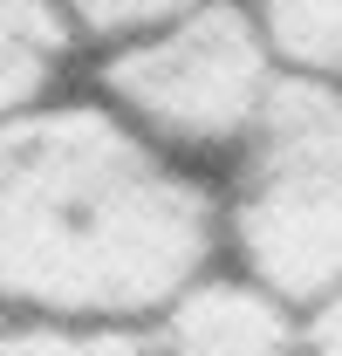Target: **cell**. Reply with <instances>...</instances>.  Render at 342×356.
I'll use <instances>...</instances> for the list:
<instances>
[{
	"label": "cell",
	"instance_id": "1",
	"mask_svg": "<svg viewBox=\"0 0 342 356\" xmlns=\"http://www.w3.org/2000/svg\"><path fill=\"white\" fill-rule=\"evenodd\" d=\"M226 261V192L96 103L0 124V302L28 329L144 336Z\"/></svg>",
	"mask_w": 342,
	"mask_h": 356
},
{
	"label": "cell",
	"instance_id": "2",
	"mask_svg": "<svg viewBox=\"0 0 342 356\" xmlns=\"http://www.w3.org/2000/svg\"><path fill=\"white\" fill-rule=\"evenodd\" d=\"M96 96L158 151L233 172L281 96V69L260 48L247 0H206L165 28L103 42Z\"/></svg>",
	"mask_w": 342,
	"mask_h": 356
},
{
	"label": "cell",
	"instance_id": "3",
	"mask_svg": "<svg viewBox=\"0 0 342 356\" xmlns=\"http://www.w3.org/2000/svg\"><path fill=\"white\" fill-rule=\"evenodd\" d=\"M226 261L322 309L342 295V89L281 83L267 124L226 172Z\"/></svg>",
	"mask_w": 342,
	"mask_h": 356
},
{
	"label": "cell",
	"instance_id": "4",
	"mask_svg": "<svg viewBox=\"0 0 342 356\" xmlns=\"http://www.w3.org/2000/svg\"><path fill=\"white\" fill-rule=\"evenodd\" d=\"M144 356H308V309L219 261L144 329Z\"/></svg>",
	"mask_w": 342,
	"mask_h": 356
},
{
	"label": "cell",
	"instance_id": "5",
	"mask_svg": "<svg viewBox=\"0 0 342 356\" xmlns=\"http://www.w3.org/2000/svg\"><path fill=\"white\" fill-rule=\"evenodd\" d=\"M83 42L62 0H0V124L42 110L69 48Z\"/></svg>",
	"mask_w": 342,
	"mask_h": 356
},
{
	"label": "cell",
	"instance_id": "6",
	"mask_svg": "<svg viewBox=\"0 0 342 356\" xmlns=\"http://www.w3.org/2000/svg\"><path fill=\"white\" fill-rule=\"evenodd\" d=\"M281 83L342 89V0H247Z\"/></svg>",
	"mask_w": 342,
	"mask_h": 356
},
{
	"label": "cell",
	"instance_id": "7",
	"mask_svg": "<svg viewBox=\"0 0 342 356\" xmlns=\"http://www.w3.org/2000/svg\"><path fill=\"white\" fill-rule=\"evenodd\" d=\"M0 356H144V336H110V329H7Z\"/></svg>",
	"mask_w": 342,
	"mask_h": 356
},
{
	"label": "cell",
	"instance_id": "8",
	"mask_svg": "<svg viewBox=\"0 0 342 356\" xmlns=\"http://www.w3.org/2000/svg\"><path fill=\"white\" fill-rule=\"evenodd\" d=\"M206 0H117V35L110 42H124V35H144V28H165L178 14H199Z\"/></svg>",
	"mask_w": 342,
	"mask_h": 356
},
{
	"label": "cell",
	"instance_id": "9",
	"mask_svg": "<svg viewBox=\"0 0 342 356\" xmlns=\"http://www.w3.org/2000/svg\"><path fill=\"white\" fill-rule=\"evenodd\" d=\"M308 356H342V295L308 309Z\"/></svg>",
	"mask_w": 342,
	"mask_h": 356
},
{
	"label": "cell",
	"instance_id": "10",
	"mask_svg": "<svg viewBox=\"0 0 342 356\" xmlns=\"http://www.w3.org/2000/svg\"><path fill=\"white\" fill-rule=\"evenodd\" d=\"M62 14L76 21V35H89V42H110L117 35V0H62Z\"/></svg>",
	"mask_w": 342,
	"mask_h": 356
},
{
	"label": "cell",
	"instance_id": "11",
	"mask_svg": "<svg viewBox=\"0 0 342 356\" xmlns=\"http://www.w3.org/2000/svg\"><path fill=\"white\" fill-rule=\"evenodd\" d=\"M7 329H21V322H14V315H7V302H0V336H7Z\"/></svg>",
	"mask_w": 342,
	"mask_h": 356
}]
</instances>
